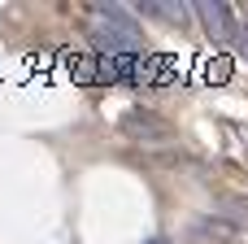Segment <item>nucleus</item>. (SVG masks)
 Instances as JSON below:
<instances>
[{"label":"nucleus","mask_w":248,"mask_h":244,"mask_svg":"<svg viewBox=\"0 0 248 244\" xmlns=\"http://www.w3.org/2000/svg\"><path fill=\"white\" fill-rule=\"evenodd\" d=\"M87 35L109 57H140V39H144L135 22H100V17H92V31Z\"/></svg>","instance_id":"f257e3e1"},{"label":"nucleus","mask_w":248,"mask_h":244,"mask_svg":"<svg viewBox=\"0 0 248 244\" xmlns=\"http://www.w3.org/2000/svg\"><path fill=\"white\" fill-rule=\"evenodd\" d=\"M192 13L201 17L205 35H209L218 48H227V44H231V35H235V17H231V9H227V4H218V0H196V4H192Z\"/></svg>","instance_id":"f03ea898"},{"label":"nucleus","mask_w":248,"mask_h":244,"mask_svg":"<svg viewBox=\"0 0 248 244\" xmlns=\"http://www.w3.org/2000/svg\"><path fill=\"white\" fill-rule=\"evenodd\" d=\"M118 127H122V135H131L135 144H166V140H170V127H166L161 118L144 114V109H126Z\"/></svg>","instance_id":"7ed1b4c3"},{"label":"nucleus","mask_w":248,"mask_h":244,"mask_svg":"<svg viewBox=\"0 0 248 244\" xmlns=\"http://www.w3.org/2000/svg\"><path fill=\"white\" fill-rule=\"evenodd\" d=\"M187 236H192L196 244H231L240 231H235L227 218H218V214H205V218H196V223H192V231H187Z\"/></svg>","instance_id":"20e7f679"},{"label":"nucleus","mask_w":248,"mask_h":244,"mask_svg":"<svg viewBox=\"0 0 248 244\" xmlns=\"http://www.w3.org/2000/svg\"><path fill=\"white\" fill-rule=\"evenodd\" d=\"M135 9L148 13V17H157V22H166V26H187V17H192V9L179 4V0H140Z\"/></svg>","instance_id":"39448f33"},{"label":"nucleus","mask_w":248,"mask_h":244,"mask_svg":"<svg viewBox=\"0 0 248 244\" xmlns=\"http://www.w3.org/2000/svg\"><path fill=\"white\" fill-rule=\"evenodd\" d=\"M174 70H179V61H174V57H166V52H157V57H148V61H144V79H153V83H170V79H174Z\"/></svg>","instance_id":"423d86ee"},{"label":"nucleus","mask_w":248,"mask_h":244,"mask_svg":"<svg viewBox=\"0 0 248 244\" xmlns=\"http://www.w3.org/2000/svg\"><path fill=\"white\" fill-rule=\"evenodd\" d=\"M222 210H227V214H218V218H227L235 231H244V227H248V201H244V196H227Z\"/></svg>","instance_id":"0eeeda50"},{"label":"nucleus","mask_w":248,"mask_h":244,"mask_svg":"<svg viewBox=\"0 0 248 244\" xmlns=\"http://www.w3.org/2000/svg\"><path fill=\"white\" fill-rule=\"evenodd\" d=\"M209 79H214V83H227V79H231V57L209 61Z\"/></svg>","instance_id":"6e6552de"},{"label":"nucleus","mask_w":248,"mask_h":244,"mask_svg":"<svg viewBox=\"0 0 248 244\" xmlns=\"http://www.w3.org/2000/svg\"><path fill=\"white\" fill-rule=\"evenodd\" d=\"M148 244H174V240H148Z\"/></svg>","instance_id":"1a4fd4ad"}]
</instances>
